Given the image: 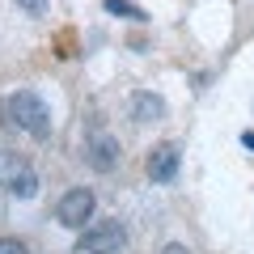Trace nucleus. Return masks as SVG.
<instances>
[{
    "mask_svg": "<svg viewBox=\"0 0 254 254\" xmlns=\"http://www.w3.org/2000/svg\"><path fill=\"white\" fill-rule=\"evenodd\" d=\"M4 110H9V123L21 127L26 136H34V140H47V136H51V106H47V102L38 98L34 89H17V93H9Z\"/></svg>",
    "mask_w": 254,
    "mask_h": 254,
    "instance_id": "1",
    "label": "nucleus"
},
{
    "mask_svg": "<svg viewBox=\"0 0 254 254\" xmlns=\"http://www.w3.org/2000/svg\"><path fill=\"white\" fill-rule=\"evenodd\" d=\"M0 190H9V195H17V199H34L38 195L34 165H30L21 153H13V148H0Z\"/></svg>",
    "mask_w": 254,
    "mask_h": 254,
    "instance_id": "2",
    "label": "nucleus"
},
{
    "mask_svg": "<svg viewBox=\"0 0 254 254\" xmlns=\"http://www.w3.org/2000/svg\"><path fill=\"white\" fill-rule=\"evenodd\" d=\"M127 250V229L119 220H98L81 233L76 254H123Z\"/></svg>",
    "mask_w": 254,
    "mask_h": 254,
    "instance_id": "3",
    "label": "nucleus"
},
{
    "mask_svg": "<svg viewBox=\"0 0 254 254\" xmlns=\"http://www.w3.org/2000/svg\"><path fill=\"white\" fill-rule=\"evenodd\" d=\"M93 208H98V195L89 187H72V190H64V199L55 203V220L64 229H85V220H93Z\"/></svg>",
    "mask_w": 254,
    "mask_h": 254,
    "instance_id": "4",
    "label": "nucleus"
},
{
    "mask_svg": "<svg viewBox=\"0 0 254 254\" xmlns=\"http://www.w3.org/2000/svg\"><path fill=\"white\" fill-rule=\"evenodd\" d=\"M119 157H123V148H119V140L106 136V131H98L93 140H85V161H89V170L110 174V170H119Z\"/></svg>",
    "mask_w": 254,
    "mask_h": 254,
    "instance_id": "5",
    "label": "nucleus"
},
{
    "mask_svg": "<svg viewBox=\"0 0 254 254\" xmlns=\"http://www.w3.org/2000/svg\"><path fill=\"white\" fill-rule=\"evenodd\" d=\"M178 165H182L178 144H157L153 153H148L144 170H148V178H153V182H174V178H178Z\"/></svg>",
    "mask_w": 254,
    "mask_h": 254,
    "instance_id": "6",
    "label": "nucleus"
},
{
    "mask_svg": "<svg viewBox=\"0 0 254 254\" xmlns=\"http://www.w3.org/2000/svg\"><path fill=\"white\" fill-rule=\"evenodd\" d=\"M131 119H136V123H161L165 102L157 98V93H131Z\"/></svg>",
    "mask_w": 254,
    "mask_h": 254,
    "instance_id": "7",
    "label": "nucleus"
},
{
    "mask_svg": "<svg viewBox=\"0 0 254 254\" xmlns=\"http://www.w3.org/2000/svg\"><path fill=\"white\" fill-rule=\"evenodd\" d=\"M106 4V13H115V17H127V21H144L148 13L140 9V4H131V0H102Z\"/></svg>",
    "mask_w": 254,
    "mask_h": 254,
    "instance_id": "8",
    "label": "nucleus"
},
{
    "mask_svg": "<svg viewBox=\"0 0 254 254\" xmlns=\"http://www.w3.org/2000/svg\"><path fill=\"white\" fill-rule=\"evenodd\" d=\"M13 4H17V9H26L30 17H43V13L51 9V0H13Z\"/></svg>",
    "mask_w": 254,
    "mask_h": 254,
    "instance_id": "9",
    "label": "nucleus"
},
{
    "mask_svg": "<svg viewBox=\"0 0 254 254\" xmlns=\"http://www.w3.org/2000/svg\"><path fill=\"white\" fill-rule=\"evenodd\" d=\"M0 254H30V246L17 237H0Z\"/></svg>",
    "mask_w": 254,
    "mask_h": 254,
    "instance_id": "10",
    "label": "nucleus"
},
{
    "mask_svg": "<svg viewBox=\"0 0 254 254\" xmlns=\"http://www.w3.org/2000/svg\"><path fill=\"white\" fill-rule=\"evenodd\" d=\"M161 254H190V246H182V242H170Z\"/></svg>",
    "mask_w": 254,
    "mask_h": 254,
    "instance_id": "11",
    "label": "nucleus"
},
{
    "mask_svg": "<svg viewBox=\"0 0 254 254\" xmlns=\"http://www.w3.org/2000/svg\"><path fill=\"white\" fill-rule=\"evenodd\" d=\"M242 144H246V148H254V131H246V136H242Z\"/></svg>",
    "mask_w": 254,
    "mask_h": 254,
    "instance_id": "12",
    "label": "nucleus"
}]
</instances>
